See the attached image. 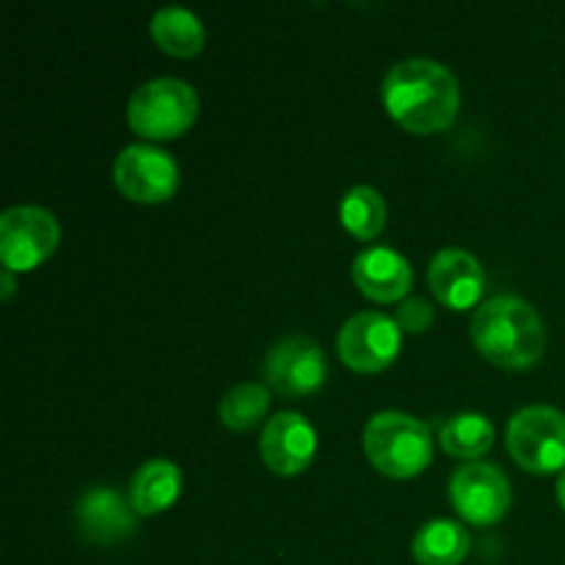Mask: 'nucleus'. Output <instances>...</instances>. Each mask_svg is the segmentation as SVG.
<instances>
[{"instance_id": "nucleus-23", "label": "nucleus", "mask_w": 565, "mask_h": 565, "mask_svg": "<svg viewBox=\"0 0 565 565\" xmlns=\"http://www.w3.org/2000/svg\"><path fill=\"white\" fill-rule=\"evenodd\" d=\"M557 502H561L565 511V469L561 472V478H557Z\"/></svg>"}, {"instance_id": "nucleus-10", "label": "nucleus", "mask_w": 565, "mask_h": 565, "mask_svg": "<svg viewBox=\"0 0 565 565\" xmlns=\"http://www.w3.org/2000/svg\"><path fill=\"white\" fill-rule=\"evenodd\" d=\"M265 381L279 395L301 397L318 390L326 381V356L323 348L312 337L292 334L281 337L268 351L263 362Z\"/></svg>"}, {"instance_id": "nucleus-18", "label": "nucleus", "mask_w": 565, "mask_h": 565, "mask_svg": "<svg viewBox=\"0 0 565 565\" xmlns=\"http://www.w3.org/2000/svg\"><path fill=\"white\" fill-rule=\"evenodd\" d=\"M441 447L450 456L467 458V461H478L480 456L491 450L494 445V425L486 414L478 412H458L445 419L439 430Z\"/></svg>"}, {"instance_id": "nucleus-16", "label": "nucleus", "mask_w": 565, "mask_h": 565, "mask_svg": "<svg viewBox=\"0 0 565 565\" xmlns=\"http://www.w3.org/2000/svg\"><path fill=\"white\" fill-rule=\"evenodd\" d=\"M467 527L456 519H430L417 530L412 555L419 565H458L469 555Z\"/></svg>"}, {"instance_id": "nucleus-12", "label": "nucleus", "mask_w": 565, "mask_h": 565, "mask_svg": "<svg viewBox=\"0 0 565 565\" xmlns=\"http://www.w3.org/2000/svg\"><path fill=\"white\" fill-rule=\"evenodd\" d=\"M428 285L445 307L469 309L483 296V265L467 248H441L428 265Z\"/></svg>"}, {"instance_id": "nucleus-19", "label": "nucleus", "mask_w": 565, "mask_h": 565, "mask_svg": "<svg viewBox=\"0 0 565 565\" xmlns=\"http://www.w3.org/2000/svg\"><path fill=\"white\" fill-rule=\"evenodd\" d=\"M340 221L351 235L370 241L386 224V202L373 185L348 188L340 202Z\"/></svg>"}, {"instance_id": "nucleus-14", "label": "nucleus", "mask_w": 565, "mask_h": 565, "mask_svg": "<svg viewBox=\"0 0 565 565\" xmlns=\"http://www.w3.org/2000/svg\"><path fill=\"white\" fill-rule=\"evenodd\" d=\"M351 276L359 290L381 303L401 301L412 290V265L390 246H370L353 257Z\"/></svg>"}, {"instance_id": "nucleus-13", "label": "nucleus", "mask_w": 565, "mask_h": 565, "mask_svg": "<svg viewBox=\"0 0 565 565\" xmlns=\"http://www.w3.org/2000/svg\"><path fill=\"white\" fill-rule=\"evenodd\" d=\"M75 516L83 539L97 541V544H114L138 530V513L132 502L108 486H94L83 491L75 505Z\"/></svg>"}, {"instance_id": "nucleus-7", "label": "nucleus", "mask_w": 565, "mask_h": 565, "mask_svg": "<svg viewBox=\"0 0 565 565\" xmlns=\"http://www.w3.org/2000/svg\"><path fill=\"white\" fill-rule=\"evenodd\" d=\"M114 180L136 202H166L180 185V166L158 143H127L114 160Z\"/></svg>"}, {"instance_id": "nucleus-4", "label": "nucleus", "mask_w": 565, "mask_h": 565, "mask_svg": "<svg viewBox=\"0 0 565 565\" xmlns=\"http://www.w3.org/2000/svg\"><path fill=\"white\" fill-rule=\"evenodd\" d=\"M199 116V94L182 77H152L132 88L127 125L143 138L163 141L185 132Z\"/></svg>"}, {"instance_id": "nucleus-8", "label": "nucleus", "mask_w": 565, "mask_h": 565, "mask_svg": "<svg viewBox=\"0 0 565 565\" xmlns=\"http://www.w3.org/2000/svg\"><path fill=\"white\" fill-rule=\"evenodd\" d=\"M403 345V331L395 318L384 312H356L342 323L337 334V351L348 367L359 373H379L395 362Z\"/></svg>"}, {"instance_id": "nucleus-21", "label": "nucleus", "mask_w": 565, "mask_h": 565, "mask_svg": "<svg viewBox=\"0 0 565 565\" xmlns=\"http://www.w3.org/2000/svg\"><path fill=\"white\" fill-rule=\"evenodd\" d=\"M395 320L397 326H401V331H406V334H423V331H428V326L434 323V307H430V301H425V298L419 296L406 298V301H401V307H397Z\"/></svg>"}, {"instance_id": "nucleus-15", "label": "nucleus", "mask_w": 565, "mask_h": 565, "mask_svg": "<svg viewBox=\"0 0 565 565\" xmlns=\"http://www.w3.org/2000/svg\"><path fill=\"white\" fill-rule=\"evenodd\" d=\"M182 472L169 458H149L132 472L130 478V502L138 516L160 513L171 508L180 497Z\"/></svg>"}, {"instance_id": "nucleus-3", "label": "nucleus", "mask_w": 565, "mask_h": 565, "mask_svg": "<svg viewBox=\"0 0 565 565\" xmlns=\"http://www.w3.org/2000/svg\"><path fill=\"white\" fill-rule=\"evenodd\" d=\"M370 463L392 478H412L434 458V436L423 419L406 412H379L364 425Z\"/></svg>"}, {"instance_id": "nucleus-17", "label": "nucleus", "mask_w": 565, "mask_h": 565, "mask_svg": "<svg viewBox=\"0 0 565 565\" xmlns=\"http://www.w3.org/2000/svg\"><path fill=\"white\" fill-rule=\"evenodd\" d=\"M152 39L171 55H196L204 47V25L185 6H163L149 20Z\"/></svg>"}, {"instance_id": "nucleus-5", "label": "nucleus", "mask_w": 565, "mask_h": 565, "mask_svg": "<svg viewBox=\"0 0 565 565\" xmlns=\"http://www.w3.org/2000/svg\"><path fill=\"white\" fill-rule=\"evenodd\" d=\"M505 447L513 461L530 472L565 469V414L561 408L535 403L519 408L505 430Z\"/></svg>"}, {"instance_id": "nucleus-11", "label": "nucleus", "mask_w": 565, "mask_h": 565, "mask_svg": "<svg viewBox=\"0 0 565 565\" xmlns=\"http://www.w3.org/2000/svg\"><path fill=\"white\" fill-rule=\"evenodd\" d=\"M318 450L315 425L298 412H279L265 423L259 436V456L265 467L279 475H298L312 463Z\"/></svg>"}, {"instance_id": "nucleus-2", "label": "nucleus", "mask_w": 565, "mask_h": 565, "mask_svg": "<svg viewBox=\"0 0 565 565\" xmlns=\"http://www.w3.org/2000/svg\"><path fill=\"white\" fill-rule=\"evenodd\" d=\"M469 331L478 351L500 367L522 370L544 356V320L533 303L513 292H500L480 303Z\"/></svg>"}, {"instance_id": "nucleus-20", "label": "nucleus", "mask_w": 565, "mask_h": 565, "mask_svg": "<svg viewBox=\"0 0 565 565\" xmlns=\"http://www.w3.org/2000/svg\"><path fill=\"white\" fill-rule=\"evenodd\" d=\"M268 403V390L257 381H246V384H235L224 392L218 403V417L226 428L252 430L254 425L263 423Z\"/></svg>"}, {"instance_id": "nucleus-9", "label": "nucleus", "mask_w": 565, "mask_h": 565, "mask_svg": "<svg viewBox=\"0 0 565 565\" xmlns=\"http://www.w3.org/2000/svg\"><path fill=\"white\" fill-rule=\"evenodd\" d=\"M450 500L472 524H491L511 508V483L497 463L467 461L452 472Z\"/></svg>"}, {"instance_id": "nucleus-22", "label": "nucleus", "mask_w": 565, "mask_h": 565, "mask_svg": "<svg viewBox=\"0 0 565 565\" xmlns=\"http://www.w3.org/2000/svg\"><path fill=\"white\" fill-rule=\"evenodd\" d=\"M14 292V270L3 268V298H9Z\"/></svg>"}, {"instance_id": "nucleus-1", "label": "nucleus", "mask_w": 565, "mask_h": 565, "mask_svg": "<svg viewBox=\"0 0 565 565\" xmlns=\"http://www.w3.org/2000/svg\"><path fill=\"white\" fill-rule=\"evenodd\" d=\"M386 110L412 132H439L461 108L458 77L434 58H403L386 72L381 86Z\"/></svg>"}, {"instance_id": "nucleus-6", "label": "nucleus", "mask_w": 565, "mask_h": 565, "mask_svg": "<svg viewBox=\"0 0 565 565\" xmlns=\"http://www.w3.org/2000/svg\"><path fill=\"white\" fill-rule=\"evenodd\" d=\"M61 226L50 210L39 204H14L0 215V257L3 268L31 270L55 252Z\"/></svg>"}]
</instances>
